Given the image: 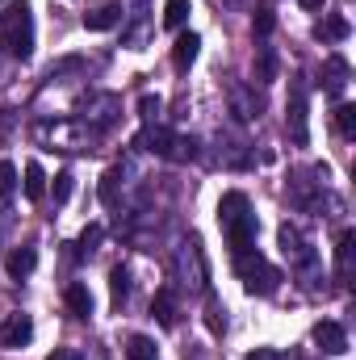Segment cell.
Here are the masks:
<instances>
[{
	"label": "cell",
	"mask_w": 356,
	"mask_h": 360,
	"mask_svg": "<svg viewBox=\"0 0 356 360\" xmlns=\"http://www.w3.org/2000/svg\"><path fill=\"white\" fill-rule=\"evenodd\" d=\"M218 226H222L231 252H248V248L256 243L260 222H256V214H252V201H248L239 188L222 193V201H218Z\"/></svg>",
	"instance_id": "6da1fadb"
},
{
	"label": "cell",
	"mask_w": 356,
	"mask_h": 360,
	"mask_svg": "<svg viewBox=\"0 0 356 360\" xmlns=\"http://www.w3.org/2000/svg\"><path fill=\"white\" fill-rule=\"evenodd\" d=\"M0 51H8L13 59H30L34 55V13L25 0H8L0 13Z\"/></svg>",
	"instance_id": "7a4b0ae2"
},
{
	"label": "cell",
	"mask_w": 356,
	"mask_h": 360,
	"mask_svg": "<svg viewBox=\"0 0 356 360\" xmlns=\"http://www.w3.org/2000/svg\"><path fill=\"white\" fill-rule=\"evenodd\" d=\"M134 147H143V151H151V155H160V160H172V164L197 160V139H184V134L168 130V126H147V130L134 139Z\"/></svg>",
	"instance_id": "3957f363"
},
{
	"label": "cell",
	"mask_w": 356,
	"mask_h": 360,
	"mask_svg": "<svg viewBox=\"0 0 356 360\" xmlns=\"http://www.w3.org/2000/svg\"><path fill=\"white\" fill-rule=\"evenodd\" d=\"M235 272H239L243 289H248V293H256V297L276 293V285H281V272L272 269V264H268L256 248H248V252H235Z\"/></svg>",
	"instance_id": "277c9868"
},
{
	"label": "cell",
	"mask_w": 356,
	"mask_h": 360,
	"mask_svg": "<svg viewBox=\"0 0 356 360\" xmlns=\"http://www.w3.org/2000/svg\"><path fill=\"white\" fill-rule=\"evenodd\" d=\"M285 126H289V139L298 147L310 143V105H306V76L298 72L289 80V101H285Z\"/></svg>",
	"instance_id": "5b68a950"
},
{
	"label": "cell",
	"mask_w": 356,
	"mask_h": 360,
	"mask_svg": "<svg viewBox=\"0 0 356 360\" xmlns=\"http://www.w3.org/2000/svg\"><path fill=\"white\" fill-rule=\"evenodd\" d=\"M34 134H38V143H46V151H84V130H80L76 122H72V126L59 122L55 130H51V126H38Z\"/></svg>",
	"instance_id": "8992f818"
},
{
	"label": "cell",
	"mask_w": 356,
	"mask_h": 360,
	"mask_svg": "<svg viewBox=\"0 0 356 360\" xmlns=\"http://www.w3.org/2000/svg\"><path fill=\"white\" fill-rule=\"evenodd\" d=\"M276 243H281V256H285L293 269H310V264H314V248L302 239V231H298V226H289V222H285V226L276 231Z\"/></svg>",
	"instance_id": "52a82bcc"
},
{
	"label": "cell",
	"mask_w": 356,
	"mask_h": 360,
	"mask_svg": "<svg viewBox=\"0 0 356 360\" xmlns=\"http://www.w3.org/2000/svg\"><path fill=\"white\" fill-rule=\"evenodd\" d=\"M34 340V319L30 314H8L0 323V348H25Z\"/></svg>",
	"instance_id": "ba28073f"
},
{
	"label": "cell",
	"mask_w": 356,
	"mask_h": 360,
	"mask_svg": "<svg viewBox=\"0 0 356 360\" xmlns=\"http://www.w3.org/2000/svg\"><path fill=\"white\" fill-rule=\"evenodd\" d=\"M323 92L331 96V101H340L344 89H348V59L344 55H327V63H323Z\"/></svg>",
	"instance_id": "9c48e42d"
},
{
	"label": "cell",
	"mask_w": 356,
	"mask_h": 360,
	"mask_svg": "<svg viewBox=\"0 0 356 360\" xmlns=\"http://www.w3.org/2000/svg\"><path fill=\"white\" fill-rule=\"evenodd\" d=\"M314 344H319L327 356H344V352H348V331H344L340 323H331V319H327V323H319V327H314Z\"/></svg>",
	"instance_id": "30bf717a"
},
{
	"label": "cell",
	"mask_w": 356,
	"mask_h": 360,
	"mask_svg": "<svg viewBox=\"0 0 356 360\" xmlns=\"http://www.w3.org/2000/svg\"><path fill=\"white\" fill-rule=\"evenodd\" d=\"M197 51H201V38L189 30V34H180L177 38V46H172V68L177 72H189L193 68V59H197Z\"/></svg>",
	"instance_id": "8fae6325"
},
{
	"label": "cell",
	"mask_w": 356,
	"mask_h": 360,
	"mask_svg": "<svg viewBox=\"0 0 356 360\" xmlns=\"http://www.w3.org/2000/svg\"><path fill=\"white\" fill-rule=\"evenodd\" d=\"M117 21H122V4H101V8L84 13V30H92V34H105V30H113Z\"/></svg>",
	"instance_id": "7c38bea8"
},
{
	"label": "cell",
	"mask_w": 356,
	"mask_h": 360,
	"mask_svg": "<svg viewBox=\"0 0 356 360\" xmlns=\"http://www.w3.org/2000/svg\"><path fill=\"white\" fill-rule=\"evenodd\" d=\"M231 113H235V122H252L260 113V101L243 89V84H231Z\"/></svg>",
	"instance_id": "4fadbf2b"
},
{
	"label": "cell",
	"mask_w": 356,
	"mask_h": 360,
	"mask_svg": "<svg viewBox=\"0 0 356 360\" xmlns=\"http://www.w3.org/2000/svg\"><path fill=\"white\" fill-rule=\"evenodd\" d=\"M276 72H281V59H276V51L260 42L256 46V84H272L276 80Z\"/></svg>",
	"instance_id": "5bb4252c"
},
{
	"label": "cell",
	"mask_w": 356,
	"mask_h": 360,
	"mask_svg": "<svg viewBox=\"0 0 356 360\" xmlns=\"http://www.w3.org/2000/svg\"><path fill=\"white\" fill-rule=\"evenodd\" d=\"M63 302H68V310L76 314V319H89L92 314V293H89V285H68V293H63Z\"/></svg>",
	"instance_id": "9a60e30c"
},
{
	"label": "cell",
	"mask_w": 356,
	"mask_h": 360,
	"mask_svg": "<svg viewBox=\"0 0 356 360\" xmlns=\"http://www.w3.org/2000/svg\"><path fill=\"white\" fill-rule=\"evenodd\" d=\"M348 34H352V25H348L344 17H323V21L314 25V38H319V42H344Z\"/></svg>",
	"instance_id": "2e32d148"
},
{
	"label": "cell",
	"mask_w": 356,
	"mask_h": 360,
	"mask_svg": "<svg viewBox=\"0 0 356 360\" xmlns=\"http://www.w3.org/2000/svg\"><path fill=\"white\" fill-rule=\"evenodd\" d=\"M151 314L160 319V327H177V293L172 289H160L155 302H151Z\"/></svg>",
	"instance_id": "e0dca14e"
},
{
	"label": "cell",
	"mask_w": 356,
	"mask_h": 360,
	"mask_svg": "<svg viewBox=\"0 0 356 360\" xmlns=\"http://www.w3.org/2000/svg\"><path fill=\"white\" fill-rule=\"evenodd\" d=\"M34 264H38V252H34V248H17V252L8 256V264H4V269H8L13 281H25V276L34 272Z\"/></svg>",
	"instance_id": "ac0fdd59"
},
{
	"label": "cell",
	"mask_w": 356,
	"mask_h": 360,
	"mask_svg": "<svg viewBox=\"0 0 356 360\" xmlns=\"http://www.w3.org/2000/svg\"><path fill=\"white\" fill-rule=\"evenodd\" d=\"M122 176H126L122 168H109V172L101 176V188H96V197H101V205H109V210L117 205V197H122Z\"/></svg>",
	"instance_id": "d6986e66"
},
{
	"label": "cell",
	"mask_w": 356,
	"mask_h": 360,
	"mask_svg": "<svg viewBox=\"0 0 356 360\" xmlns=\"http://www.w3.org/2000/svg\"><path fill=\"white\" fill-rule=\"evenodd\" d=\"M352 248H356V231H344L340 243H336V272L340 276H352Z\"/></svg>",
	"instance_id": "ffe728a7"
},
{
	"label": "cell",
	"mask_w": 356,
	"mask_h": 360,
	"mask_svg": "<svg viewBox=\"0 0 356 360\" xmlns=\"http://www.w3.org/2000/svg\"><path fill=\"white\" fill-rule=\"evenodd\" d=\"M25 197L30 201H42L46 197V172H42V164H25Z\"/></svg>",
	"instance_id": "44dd1931"
},
{
	"label": "cell",
	"mask_w": 356,
	"mask_h": 360,
	"mask_svg": "<svg viewBox=\"0 0 356 360\" xmlns=\"http://www.w3.org/2000/svg\"><path fill=\"white\" fill-rule=\"evenodd\" d=\"M126 360H160L155 340H147V335H130V340H126Z\"/></svg>",
	"instance_id": "7402d4cb"
},
{
	"label": "cell",
	"mask_w": 356,
	"mask_h": 360,
	"mask_svg": "<svg viewBox=\"0 0 356 360\" xmlns=\"http://www.w3.org/2000/svg\"><path fill=\"white\" fill-rule=\"evenodd\" d=\"M109 293H113V310H122L126 297H130V272L122 269V264L109 272Z\"/></svg>",
	"instance_id": "603a6c76"
},
{
	"label": "cell",
	"mask_w": 356,
	"mask_h": 360,
	"mask_svg": "<svg viewBox=\"0 0 356 360\" xmlns=\"http://www.w3.org/2000/svg\"><path fill=\"white\" fill-rule=\"evenodd\" d=\"M189 13H193L189 0H164V25H168V30H184Z\"/></svg>",
	"instance_id": "cb8c5ba5"
},
{
	"label": "cell",
	"mask_w": 356,
	"mask_h": 360,
	"mask_svg": "<svg viewBox=\"0 0 356 360\" xmlns=\"http://www.w3.org/2000/svg\"><path fill=\"white\" fill-rule=\"evenodd\" d=\"M252 25H256V38H260V42H265L268 34L276 30V13H272V4H268V0H260V4H256V17H252Z\"/></svg>",
	"instance_id": "d4e9b609"
},
{
	"label": "cell",
	"mask_w": 356,
	"mask_h": 360,
	"mask_svg": "<svg viewBox=\"0 0 356 360\" xmlns=\"http://www.w3.org/2000/svg\"><path fill=\"white\" fill-rule=\"evenodd\" d=\"M13 193H17V168L0 160V201H13Z\"/></svg>",
	"instance_id": "484cf974"
},
{
	"label": "cell",
	"mask_w": 356,
	"mask_h": 360,
	"mask_svg": "<svg viewBox=\"0 0 356 360\" xmlns=\"http://www.w3.org/2000/svg\"><path fill=\"white\" fill-rule=\"evenodd\" d=\"M336 130H340L344 139L356 134V105H340V109H336Z\"/></svg>",
	"instance_id": "4316f807"
},
{
	"label": "cell",
	"mask_w": 356,
	"mask_h": 360,
	"mask_svg": "<svg viewBox=\"0 0 356 360\" xmlns=\"http://www.w3.org/2000/svg\"><path fill=\"white\" fill-rule=\"evenodd\" d=\"M101 239H105V231H101L96 222H92V226H84V235H80V243H76V256H92Z\"/></svg>",
	"instance_id": "83f0119b"
},
{
	"label": "cell",
	"mask_w": 356,
	"mask_h": 360,
	"mask_svg": "<svg viewBox=\"0 0 356 360\" xmlns=\"http://www.w3.org/2000/svg\"><path fill=\"white\" fill-rule=\"evenodd\" d=\"M72 197V172H59L55 176V205H63Z\"/></svg>",
	"instance_id": "f1b7e54d"
},
{
	"label": "cell",
	"mask_w": 356,
	"mask_h": 360,
	"mask_svg": "<svg viewBox=\"0 0 356 360\" xmlns=\"http://www.w3.org/2000/svg\"><path fill=\"white\" fill-rule=\"evenodd\" d=\"M160 109H164V101H160V96H151V92H147V96H139V113H143L147 122H151Z\"/></svg>",
	"instance_id": "f546056e"
},
{
	"label": "cell",
	"mask_w": 356,
	"mask_h": 360,
	"mask_svg": "<svg viewBox=\"0 0 356 360\" xmlns=\"http://www.w3.org/2000/svg\"><path fill=\"white\" fill-rule=\"evenodd\" d=\"M243 360H281V352H272V348H256V352H248Z\"/></svg>",
	"instance_id": "4dcf8cb0"
},
{
	"label": "cell",
	"mask_w": 356,
	"mask_h": 360,
	"mask_svg": "<svg viewBox=\"0 0 356 360\" xmlns=\"http://www.w3.org/2000/svg\"><path fill=\"white\" fill-rule=\"evenodd\" d=\"M46 360H80V356H76L72 348H55V352H51V356H46Z\"/></svg>",
	"instance_id": "1f68e13d"
},
{
	"label": "cell",
	"mask_w": 356,
	"mask_h": 360,
	"mask_svg": "<svg viewBox=\"0 0 356 360\" xmlns=\"http://www.w3.org/2000/svg\"><path fill=\"white\" fill-rule=\"evenodd\" d=\"M323 4H327V0H302V8H310V13H319Z\"/></svg>",
	"instance_id": "d6a6232c"
},
{
	"label": "cell",
	"mask_w": 356,
	"mask_h": 360,
	"mask_svg": "<svg viewBox=\"0 0 356 360\" xmlns=\"http://www.w3.org/2000/svg\"><path fill=\"white\" fill-rule=\"evenodd\" d=\"M227 4H239V0H227Z\"/></svg>",
	"instance_id": "836d02e7"
}]
</instances>
